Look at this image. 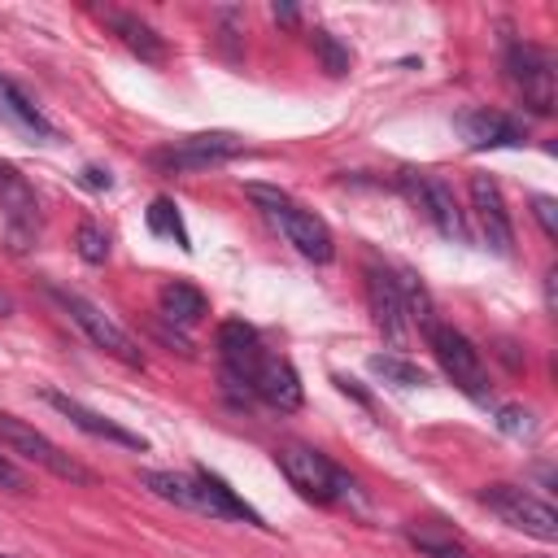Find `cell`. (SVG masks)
<instances>
[{
    "mask_svg": "<svg viewBox=\"0 0 558 558\" xmlns=\"http://www.w3.org/2000/svg\"><path fill=\"white\" fill-rule=\"evenodd\" d=\"M248 201L266 214L270 227H279V235H283L301 257H310V262H331V257H336V240H331L327 222H323L314 209L296 205L288 192L266 187V183H248Z\"/></svg>",
    "mask_w": 558,
    "mask_h": 558,
    "instance_id": "2",
    "label": "cell"
},
{
    "mask_svg": "<svg viewBox=\"0 0 558 558\" xmlns=\"http://www.w3.org/2000/svg\"><path fill=\"white\" fill-rule=\"evenodd\" d=\"M0 218H4L13 248H26L39 231V196L26 183V174L9 161H0Z\"/></svg>",
    "mask_w": 558,
    "mask_h": 558,
    "instance_id": "11",
    "label": "cell"
},
{
    "mask_svg": "<svg viewBox=\"0 0 558 558\" xmlns=\"http://www.w3.org/2000/svg\"><path fill=\"white\" fill-rule=\"evenodd\" d=\"M218 353H222L227 379H235V384H248V375L266 362V344L244 318H227L218 327Z\"/></svg>",
    "mask_w": 558,
    "mask_h": 558,
    "instance_id": "15",
    "label": "cell"
},
{
    "mask_svg": "<svg viewBox=\"0 0 558 558\" xmlns=\"http://www.w3.org/2000/svg\"><path fill=\"white\" fill-rule=\"evenodd\" d=\"M314 48H318V57H323V65H327L331 74H344V70H349V52H344L327 31H314Z\"/></svg>",
    "mask_w": 558,
    "mask_h": 558,
    "instance_id": "25",
    "label": "cell"
},
{
    "mask_svg": "<svg viewBox=\"0 0 558 558\" xmlns=\"http://www.w3.org/2000/svg\"><path fill=\"white\" fill-rule=\"evenodd\" d=\"M157 310H161V318L166 323H174V327H192V323H201V314H205V292L201 288H192V283H166L161 292H157Z\"/></svg>",
    "mask_w": 558,
    "mask_h": 558,
    "instance_id": "20",
    "label": "cell"
},
{
    "mask_svg": "<svg viewBox=\"0 0 558 558\" xmlns=\"http://www.w3.org/2000/svg\"><path fill=\"white\" fill-rule=\"evenodd\" d=\"M480 506H488L514 532H527L536 541H558V510L519 484H488L480 493Z\"/></svg>",
    "mask_w": 558,
    "mask_h": 558,
    "instance_id": "7",
    "label": "cell"
},
{
    "mask_svg": "<svg viewBox=\"0 0 558 558\" xmlns=\"http://www.w3.org/2000/svg\"><path fill=\"white\" fill-rule=\"evenodd\" d=\"M466 187H471V214H475V222H480L484 244H488L497 257H510V253H514V227H510L501 187H497L488 174H471Z\"/></svg>",
    "mask_w": 558,
    "mask_h": 558,
    "instance_id": "12",
    "label": "cell"
},
{
    "mask_svg": "<svg viewBox=\"0 0 558 558\" xmlns=\"http://www.w3.org/2000/svg\"><path fill=\"white\" fill-rule=\"evenodd\" d=\"M423 336H427V344H432V353H436L440 371L453 379V388H462L471 401H480V405H484L493 392H488V371H484L480 349H475L458 327H445V323L427 327Z\"/></svg>",
    "mask_w": 558,
    "mask_h": 558,
    "instance_id": "6",
    "label": "cell"
},
{
    "mask_svg": "<svg viewBox=\"0 0 558 558\" xmlns=\"http://www.w3.org/2000/svg\"><path fill=\"white\" fill-rule=\"evenodd\" d=\"M0 558H9V554H0Z\"/></svg>",
    "mask_w": 558,
    "mask_h": 558,
    "instance_id": "33",
    "label": "cell"
},
{
    "mask_svg": "<svg viewBox=\"0 0 558 558\" xmlns=\"http://www.w3.org/2000/svg\"><path fill=\"white\" fill-rule=\"evenodd\" d=\"M244 153V140L231 135V131H201V135H183L166 148L153 153V166L166 170V174H192V170H209V166H222L231 157Z\"/></svg>",
    "mask_w": 558,
    "mask_h": 558,
    "instance_id": "8",
    "label": "cell"
},
{
    "mask_svg": "<svg viewBox=\"0 0 558 558\" xmlns=\"http://www.w3.org/2000/svg\"><path fill=\"white\" fill-rule=\"evenodd\" d=\"M148 231L174 240L179 248H192V235H187V227H183V218H179V205H174L170 196H157V201L148 205Z\"/></svg>",
    "mask_w": 558,
    "mask_h": 558,
    "instance_id": "22",
    "label": "cell"
},
{
    "mask_svg": "<svg viewBox=\"0 0 558 558\" xmlns=\"http://www.w3.org/2000/svg\"><path fill=\"white\" fill-rule=\"evenodd\" d=\"M0 118L13 122L22 135H35L39 144H52V140H57V126H52V122L31 105V96H26L13 78H4V74H0Z\"/></svg>",
    "mask_w": 558,
    "mask_h": 558,
    "instance_id": "18",
    "label": "cell"
},
{
    "mask_svg": "<svg viewBox=\"0 0 558 558\" xmlns=\"http://www.w3.org/2000/svg\"><path fill=\"white\" fill-rule=\"evenodd\" d=\"M44 401H48L61 418H70L78 432H87V436H96V440H109V445H122V449H135V453H144V449H148V440H144L140 432H131V427H122V423H113V418H105V414L87 410L83 401L65 397V392H57V388H44Z\"/></svg>",
    "mask_w": 558,
    "mask_h": 558,
    "instance_id": "14",
    "label": "cell"
},
{
    "mask_svg": "<svg viewBox=\"0 0 558 558\" xmlns=\"http://www.w3.org/2000/svg\"><path fill=\"white\" fill-rule=\"evenodd\" d=\"M397 187L401 196L445 235V240H466V222H462V209L453 205V192L445 179L427 174V170H401L397 174Z\"/></svg>",
    "mask_w": 558,
    "mask_h": 558,
    "instance_id": "9",
    "label": "cell"
},
{
    "mask_svg": "<svg viewBox=\"0 0 558 558\" xmlns=\"http://www.w3.org/2000/svg\"><path fill=\"white\" fill-rule=\"evenodd\" d=\"M9 310H13V305H9V296H4V292H0V318H4V314H9Z\"/></svg>",
    "mask_w": 558,
    "mask_h": 558,
    "instance_id": "31",
    "label": "cell"
},
{
    "mask_svg": "<svg viewBox=\"0 0 558 558\" xmlns=\"http://www.w3.org/2000/svg\"><path fill=\"white\" fill-rule=\"evenodd\" d=\"M100 17L118 31V39H122L140 61H161V57H166V44H161V35H157L148 22H140V17H131V13H118V9H105Z\"/></svg>",
    "mask_w": 558,
    "mask_h": 558,
    "instance_id": "19",
    "label": "cell"
},
{
    "mask_svg": "<svg viewBox=\"0 0 558 558\" xmlns=\"http://www.w3.org/2000/svg\"><path fill=\"white\" fill-rule=\"evenodd\" d=\"M244 388H248L253 397H262L270 410H296L301 397H305V392H301V375H296L283 357H270V353H266V362L248 375Z\"/></svg>",
    "mask_w": 558,
    "mask_h": 558,
    "instance_id": "17",
    "label": "cell"
},
{
    "mask_svg": "<svg viewBox=\"0 0 558 558\" xmlns=\"http://www.w3.org/2000/svg\"><path fill=\"white\" fill-rule=\"evenodd\" d=\"M275 462H279V471L288 475V484H292L305 501H314V506H336V501L353 497V480H349L327 453H318V449H310V445H279V449H275Z\"/></svg>",
    "mask_w": 558,
    "mask_h": 558,
    "instance_id": "4",
    "label": "cell"
},
{
    "mask_svg": "<svg viewBox=\"0 0 558 558\" xmlns=\"http://www.w3.org/2000/svg\"><path fill=\"white\" fill-rule=\"evenodd\" d=\"M74 244H78V257H83V262H92V266H100V262L109 257V235H105L96 222H78Z\"/></svg>",
    "mask_w": 558,
    "mask_h": 558,
    "instance_id": "24",
    "label": "cell"
},
{
    "mask_svg": "<svg viewBox=\"0 0 558 558\" xmlns=\"http://www.w3.org/2000/svg\"><path fill=\"white\" fill-rule=\"evenodd\" d=\"M83 183H87V187H109L113 179H109V170H100V166H83Z\"/></svg>",
    "mask_w": 558,
    "mask_h": 558,
    "instance_id": "29",
    "label": "cell"
},
{
    "mask_svg": "<svg viewBox=\"0 0 558 558\" xmlns=\"http://www.w3.org/2000/svg\"><path fill=\"white\" fill-rule=\"evenodd\" d=\"M0 449L26 458V462H35V466H44L48 475L70 480V484H92V480H96V475H92L78 458H70L57 440H48L44 432H35L31 423H22V418H13V414H4V410H0Z\"/></svg>",
    "mask_w": 558,
    "mask_h": 558,
    "instance_id": "5",
    "label": "cell"
},
{
    "mask_svg": "<svg viewBox=\"0 0 558 558\" xmlns=\"http://www.w3.org/2000/svg\"><path fill=\"white\" fill-rule=\"evenodd\" d=\"M140 488H148L153 497L187 510V514H205V519H244L253 527H266L262 514L253 506H244L218 475L209 471H140Z\"/></svg>",
    "mask_w": 558,
    "mask_h": 558,
    "instance_id": "1",
    "label": "cell"
},
{
    "mask_svg": "<svg viewBox=\"0 0 558 558\" xmlns=\"http://www.w3.org/2000/svg\"><path fill=\"white\" fill-rule=\"evenodd\" d=\"M532 214H536V222L545 227V235H549V240H558V218H554V201H549V196H536V201H532Z\"/></svg>",
    "mask_w": 558,
    "mask_h": 558,
    "instance_id": "28",
    "label": "cell"
},
{
    "mask_svg": "<svg viewBox=\"0 0 558 558\" xmlns=\"http://www.w3.org/2000/svg\"><path fill=\"white\" fill-rule=\"evenodd\" d=\"M371 371L384 375L388 384H401V388H423L427 384V371L418 362H405L401 353H371Z\"/></svg>",
    "mask_w": 558,
    "mask_h": 558,
    "instance_id": "23",
    "label": "cell"
},
{
    "mask_svg": "<svg viewBox=\"0 0 558 558\" xmlns=\"http://www.w3.org/2000/svg\"><path fill=\"white\" fill-rule=\"evenodd\" d=\"M48 296L70 314V323L100 349V353H109V357H118L122 366H135V371H144V349H140V340L122 327V323H113L96 301H87L83 292H70V288H57V283H48Z\"/></svg>",
    "mask_w": 558,
    "mask_h": 558,
    "instance_id": "3",
    "label": "cell"
},
{
    "mask_svg": "<svg viewBox=\"0 0 558 558\" xmlns=\"http://www.w3.org/2000/svg\"><path fill=\"white\" fill-rule=\"evenodd\" d=\"M0 488H4V493H26V488H31L26 471H22L9 453H0Z\"/></svg>",
    "mask_w": 558,
    "mask_h": 558,
    "instance_id": "26",
    "label": "cell"
},
{
    "mask_svg": "<svg viewBox=\"0 0 558 558\" xmlns=\"http://www.w3.org/2000/svg\"><path fill=\"white\" fill-rule=\"evenodd\" d=\"M501 432H510V436H532V414L527 410H519V405H501Z\"/></svg>",
    "mask_w": 558,
    "mask_h": 558,
    "instance_id": "27",
    "label": "cell"
},
{
    "mask_svg": "<svg viewBox=\"0 0 558 558\" xmlns=\"http://www.w3.org/2000/svg\"><path fill=\"white\" fill-rule=\"evenodd\" d=\"M506 78H510V87L523 96V105L532 113H549L554 109V61H549L545 48L510 44L506 48Z\"/></svg>",
    "mask_w": 558,
    "mask_h": 558,
    "instance_id": "10",
    "label": "cell"
},
{
    "mask_svg": "<svg viewBox=\"0 0 558 558\" xmlns=\"http://www.w3.org/2000/svg\"><path fill=\"white\" fill-rule=\"evenodd\" d=\"M366 305H371V318H375V327L384 331V340L405 344V336H410V314H405V301H401V292H397L392 270L366 266Z\"/></svg>",
    "mask_w": 558,
    "mask_h": 558,
    "instance_id": "13",
    "label": "cell"
},
{
    "mask_svg": "<svg viewBox=\"0 0 558 558\" xmlns=\"http://www.w3.org/2000/svg\"><path fill=\"white\" fill-rule=\"evenodd\" d=\"M449 558H458V554H449Z\"/></svg>",
    "mask_w": 558,
    "mask_h": 558,
    "instance_id": "32",
    "label": "cell"
},
{
    "mask_svg": "<svg viewBox=\"0 0 558 558\" xmlns=\"http://www.w3.org/2000/svg\"><path fill=\"white\" fill-rule=\"evenodd\" d=\"M458 135L466 140V148H506V144H523V126L501 113V109H466L453 118Z\"/></svg>",
    "mask_w": 558,
    "mask_h": 558,
    "instance_id": "16",
    "label": "cell"
},
{
    "mask_svg": "<svg viewBox=\"0 0 558 558\" xmlns=\"http://www.w3.org/2000/svg\"><path fill=\"white\" fill-rule=\"evenodd\" d=\"M392 279H397V292H401V301H405V314H410V323H418V331L436 327L440 318H436V310H432V296H427V288H423V283H418L410 270H397Z\"/></svg>",
    "mask_w": 558,
    "mask_h": 558,
    "instance_id": "21",
    "label": "cell"
},
{
    "mask_svg": "<svg viewBox=\"0 0 558 558\" xmlns=\"http://www.w3.org/2000/svg\"><path fill=\"white\" fill-rule=\"evenodd\" d=\"M275 17H279V22H288V26H292V22H296V9H292V4H275Z\"/></svg>",
    "mask_w": 558,
    "mask_h": 558,
    "instance_id": "30",
    "label": "cell"
}]
</instances>
